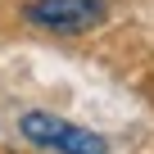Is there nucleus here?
Segmentation results:
<instances>
[{
    "label": "nucleus",
    "instance_id": "obj_2",
    "mask_svg": "<svg viewBox=\"0 0 154 154\" xmlns=\"http://www.w3.org/2000/svg\"><path fill=\"white\" fill-rule=\"evenodd\" d=\"M32 27H45V32H59V36H77L104 18V5L100 0H32L23 9Z\"/></svg>",
    "mask_w": 154,
    "mask_h": 154
},
{
    "label": "nucleus",
    "instance_id": "obj_1",
    "mask_svg": "<svg viewBox=\"0 0 154 154\" xmlns=\"http://www.w3.org/2000/svg\"><path fill=\"white\" fill-rule=\"evenodd\" d=\"M18 131H23L32 145L59 149V154H109V140H104L100 131L77 127V122H68V118H54V113H45V109H27V113L18 118Z\"/></svg>",
    "mask_w": 154,
    "mask_h": 154
}]
</instances>
